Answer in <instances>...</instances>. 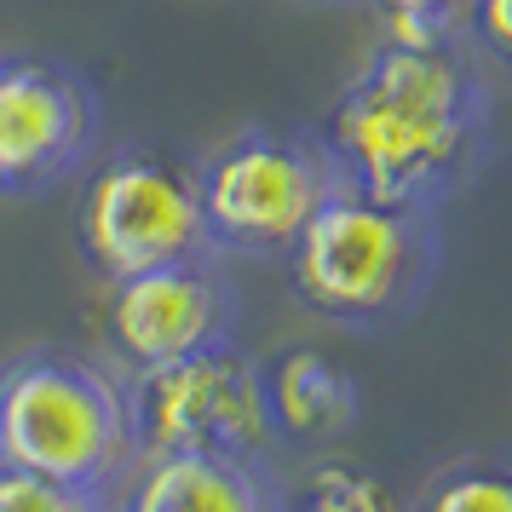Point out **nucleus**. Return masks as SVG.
Wrapping results in <instances>:
<instances>
[{
  "label": "nucleus",
  "mask_w": 512,
  "mask_h": 512,
  "mask_svg": "<svg viewBox=\"0 0 512 512\" xmlns=\"http://www.w3.org/2000/svg\"><path fill=\"white\" fill-rule=\"evenodd\" d=\"M317 139L340 185L374 202L443 208L484 167L495 98L466 41H380L334 93Z\"/></svg>",
  "instance_id": "obj_1"
},
{
  "label": "nucleus",
  "mask_w": 512,
  "mask_h": 512,
  "mask_svg": "<svg viewBox=\"0 0 512 512\" xmlns=\"http://www.w3.org/2000/svg\"><path fill=\"white\" fill-rule=\"evenodd\" d=\"M443 265L438 208L374 202L340 185L282 254L288 294L305 317L346 334H392L432 300Z\"/></svg>",
  "instance_id": "obj_2"
},
{
  "label": "nucleus",
  "mask_w": 512,
  "mask_h": 512,
  "mask_svg": "<svg viewBox=\"0 0 512 512\" xmlns=\"http://www.w3.org/2000/svg\"><path fill=\"white\" fill-rule=\"evenodd\" d=\"M0 461L110 495L139 466L133 380L87 351H24L0 369Z\"/></svg>",
  "instance_id": "obj_3"
},
{
  "label": "nucleus",
  "mask_w": 512,
  "mask_h": 512,
  "mask_svg": "<svg viewBox=\"0 0 512 512\" xmlns=\"http://www.w3.org/2000/svg\"><path fill=\"white\" fill-rule=\"evenodd\" d=\"M202 225L219 259H282L340 190L317 127H242L196 162Z\"/></svg>",
  "instance_id": "obj_4"
},
{
  "label": "nucleus",
  "mask_w": 512,
  "mask_h": 512,
  "mask_svg": "<svg viewBox=\"0 0 512 512\" xmlns=\"http://www.w3.org/2000/svg\"><path fill=\"white\" fill-rule=\"evenodd\" d=\"M75 248L104 282L208 254L196 162L162 144H121L98 156L75 208Z\"/></svg>",
  "instance_id": "obj_5"
},
{
  "label": "nucleus",
  "mask_w": 512,
  "mask_h": 512,
  "mask_svg": "<svg viewBox=\"0 0 512 512\" xmlns=\"http://www.w3.org/2000/svg\"><path fill=\"white\" fill-rule=\"evenodd\" d=\"M127 380H133L139 455H271L277 449L265 363L248 346H236V334Z\"/></svg>",
  "instance_id": "obj_6"
},
{
  "label": "nucleus",
  "mask_w": 512,
  "mask_h": 512,
  "mask_svg": "<svg viewBox=\"0 0 512 512\" xmlns=\"http://www.w3.org/2000/svg\"><path fill=\"white\" fill-rule=\"evenodd\" d=\"M104 98L47 52H0V196L35 202L98 162Z\"/></svg>",
  "instance_id": "obj_7"
},
{
  "label": "nucleus",
  "mask_w": 512,
  "mask_h": 512,
  "mask_svg": "<svg viewBox=\"0 0 512 512\" xmlns=\"http://www.w3.org/2000/svg\"><path fill=\"white\" fill-rule=\"evenodd\" d=\"M242 300L236 282L225 271V259L213 254H190L139 277L110 282L104 294V346L116 357V369L139 374L173 357H190L202 346H219L236 334Z\"/></svg>",
  "instance_id": "obj_8"
},
{
  "label": "nucleus",
  "mask_w": 512,
  "mask_h": 512,
  "mask_svg": "<svg viewBox=\"0 0 512 512\" xmlns=\"http://www.w3.org/2000/svg\"><path fill=\"white\" fill-rule=\"evenodd\" d=\"M271 455H139L121 512H282Z\"/></svg>",
  "instance_id": "obj_9"
},
{
  "label": "nucleus",
  "mask_w": 512,
  "mask_h": 512,
  "mask_svg": "<svg viewBox=\"0 0 512 512\" xmlns=\"http://www.w3.org/2000/svg\"><path fill=\"white\" fill-rule=\"evenodd\" d=\"M265 403L277 443L288 449H334L357 432L363 392L328 351L317 346H288L265 357Z\"/></svg>",
  "instance_id": "obj_10"
},
{
  "label": "nucleus",
  "mask_w": 512,
  "mask_h": 512,
  "mask_svg": "<svg viewBox=\"0 0 512 512\" xmlns=\"http://www.w3.org/2000/svg\"><path fill=\"white\" fill-rule=\"evenodd\" d=\"M409 512H512V455H455L426 478Z\"/></svg>",
  "instance_id": "obj_11"
},
{
  "label": "nucleus",
  "mask_w": 512,
  "mask_h": 512,
  "mask_svg": "<svg viewBox=\"0 0 512 512\" xmlns=\"http://www.w3.org/2000/svg\"><path fill=\"white\" fill-rule=\"evenodd\" d=\"M282 512H409V501L386 478H374L369 466L323 461L288 489Z\"/></svg>",
  "instance_id": "obj_12"
},
{
  "label": "nucleus",
  "mask_w": 512,
  "mask_h": 512,
  "mask_svg": "<svg viewBox=\"0 0 512 512\" xmlns=\"http://www.w3.org/2000/svg\"><path fill=\"white\" fill-rule=\"evenodd\" d=\"M478 0H374L380 41H409V47H438V41H466Z\"/></svg>",
  "instance_id": "obj_13"
},
{
  "label": "nucleus",
  "mask_w": 512,
  "mask_h": 512,
  "mask_svg": "<svg viewBox=\"0 0 512 512\" xmlns=\"http://www.w3.org/2000/svg\"><path fill=\"white\" fill-rule=\"evenodd\" d=\"M0 512H110V495L58 484V478H41V472L0 461Z\"/></svg>",
  "instance_id": "obj_14"
},
{
  "label": "nucleus",
  "mask_w": 512,
  "mask_h": 512,
  "mask_svg": "<svg viewBox=\"0 0 512 512\" xmlns=\"http://www.w3.org/2000/svg\"><path fill=\"white\" fill-rule=\"evenodd\" d=\"M466 47H478L489 64L512 75V0H478V12L466 24Z\"/></svg>",
  "instance_id": "obj_15"
},
{
  "label": "nucleus",
  "mask_w": 512,
  "mask_h": 512,
  "mask_svg": "<svg viewBox=\"0 0 512 512\" xmlns=\"http://www.w3.org/2000/svg\"><path fill=\"white\" fill-rule=\"evenodd\" d=\"M323 6H340V0H323Z\"/></svg>",
  "instance_id": "obj_16"
},
{
  "label": "nucleus",
  "mask_w": 512,
  "mask_h": 512,
  "mask_svg": "<svg viewBox=\"0 0 512 512\" xmlns=\"http://www.w3.org/2000/svg\"><path fill=\"white\" fill-rule=\"evenodd\" d=\"M110 512H121V507H110Z\"/></svg>",
  "instance_id": "obj_17"
}]
</instances>
